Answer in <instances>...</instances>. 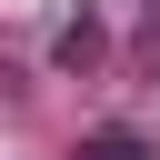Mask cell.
Instances as JSON below:
<instances>
[{"mask_svg":"<svg viewBox=\"0 0 160 160\" xmlns=\"http://www.w3.org/2000/svg\"><path fill=\"white\" fill-rule=\"evenodd\" d=\"M90 50H100V20H90V10H80V20H60V40H50V60H60V70H80Z\"/></svg>","mask_w":160,"mask_h":160,"instance_id":"1","label":"cell"},{"mask_svg":"<svg viewBox=\"0 0 160 160\" xmlns=\"http://www.w3.org/2000/svg\"><path fill=\"white\" fill-rule=\"evenodd\" d=\"M80 160H150V150H140V140H130V130H100V140H90V150H80Z\"/></svg>","mask_w":160,"mask_h":160,"instance_id":"2","label":"cell"}]
</instances>
